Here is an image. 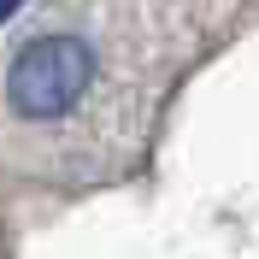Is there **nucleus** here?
Masks as SVG:
<instances>
[{"label":"nucleus","instance_id":"1","mask_svg":"<svg viewBox=\"0 0 259 259\" xmlns=\"http://www.w3.org/2000/svg\"><path fill=\"white\" fill-rule=\"evenodd\" d=\"M89 82H95V53H89V41L59 35V30L24 41V48L12 53V65H6V100H12V112L30 118V124L71 118V106L89 95Z\"/></svg>","mask_w":259,"mask_h":259},{"label":"nucleus","instance_id":"2","mask_svg":"<svg viewBox=\"0 0 259 259\" xmlns=\"http://www.w3.org/2000/svg\"><path fill=\"white\" fill-rule=\"evenodd\" d=\"M18 6H24V0H0V24H6V18L18 12Z\"/></svg>","mask_w":259,"mask_h":259}]
</instances>
